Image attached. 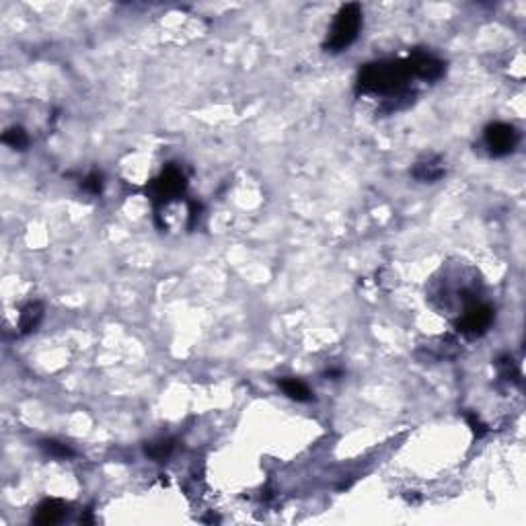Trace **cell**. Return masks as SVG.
<instances>
[{"label": "cell", "instance_id": "obj_1", "mask_svg": "<svg viewBox=\"0 0 526 526\" xmlns=\"http://www.w3.org/2000/svg\"><path fill=\"white\" fill-rule=\"evenodd\" d=\"M413 78L407 58L405 60H383L366 64L358 74V93L364 95H395Z\"/></svg>", "mask_w": 526, "mask_h": 526}, {"label": "cell", "instance_id": "obj_2", "mask_svg": "<svg viewBox=\"0 0 526 526\" xmlns=\"http://www.w3.org/2000/svg\"><path fill=\"white\" fill-rule=\"evenodd\" d=\"M362 27V8L360 4L356 2H350V4H343L335 19H333V25L329 29L327 39L323 43V48L331 52V54H339L343 50H348L356 39H358V33H360Z\"/></svg>", "mask_w": 526, "mask_h": 526}, {"label": "cell", "instance_id": "obj_3", "mask_svg": "<svg viewBox=\"0 0 526 526\" xmlns=\"http://www.w3.org/2000/svg\"><path fill=\"white\" fill-rule=\"evenodd\" d=\"M185 187H187V179L183 171L175 164H169L157 179H152V183L146 187V194L157 206H164L171 199L181 196Z\"/></svg>", "mask_w": 526, "mask_h": 526}, {"label": "cell", "instance_id": "obj_4", "mask_svg": "<svg viewBox=\"0 0 526 526\" xmlns=\"http://www.w3.org/2000/svg\"><path fill=\"white\" fill-rule=\"evenodd\" d=\"M485 144L493 157H506L510 155L518 144V132L514 126L495 122L485 128Z\"/></svg>", "mask_w": 526, "mask_h": 526}, {"label": "cell", "instance_id": "obj_5", "mask_svg": "<svg viewBox=\"0 0 526 526\" xmlns=\"http://www.w3.org/2000/svg\"><path fill=\"white\" fill-rule=\"evenodd\" d=\"M493 323V308L490 304H471L459 321V331L467 337L483 335Z\"/></svg>", "mask_w": 526, "mask_h": 526}, {"label": "cell", "instance_id": "obj_6", "mask_svg": "<svg viewBox=\"0 0 526 526\" xmlns=\"http://www.w3.org/2000/svg\"><path fill=\"white\" fill-rule=\"evenodd\" d=\"M409 70L413 74V78H422V80H438L444 74V62L438 60L436 56L427 54V52H413L407 58Z\"/></svg>", "mask_w": 526, "mask_h": 526}, {"label": "cell", "instance_id": "obj_7", "mask_svg": "<svg viewBox=\"0 0 526 526\" xmlns=\"http://www.w3.org/2000/svg\"><path fill=\"white\" fill-rule=\"evenodd\" d=\"M66 512H68V508H66L64 502H60V499H45V502L39 504L33 523L41 526L56 525V523H60L64 518Z\"/></svg>", "mask_w": 526, "mask_h": 526}, {"label": "cell", "instance_id": "obj_8", "mask_svg": "<svg viewBox=\"0 0 526 526\" xmlns=\"http://www.w3.org/2000/svg\"><path fill=\"white\" fill-rule=\"evenodd\" d=\"M444 173H446V169L440 159H427V161L415 164V169H413V177L422 183H434L440 177H444Z\"/></svg>", "mask_w": 526, "mask_h": 526}, {"label": "cell", "instance_id": "obj_9", "mask_svg": "<svg viewBox=\"0 0 526 526\" xmlns=\"http://www.w3.org/2000/svg\"><path fill=\"white\" fill-rule=\"evenodd\" d=\"M43 319V304L41 302H29L23 311H21V317H19V329L23 335L27 333H33L35 329L39 327Z\"/></svg>", "mask_w": 526, "mask_h": 526}, {"label": "cell", "instance_id": "obj_10", "mask_svg": "<svg viewBox=\"0 0 526 526\" xmlns=\"http://www.w3.org/2000/svg\"><path fill=\"white\" fill-rule=\"evenodd\" d=\"M280 389L284 391V395H288L290 399H294L298 403H308L315 399L313 391L298 378H282L280 381Z\"/></svg>", "mask_w": 526, "mask_h": 526}, {"label": "cell", "instance_id": "obj_11", "mask_svg": "<svg viewBox=\"0 0 526 526\" xmlns=\"http://www.w3.org/2000/svg\"><path fill=\"white\" fill-rule=\"evenodd\" d=\"M173 450H175V440L173 438L152 440V442H146V446H144V455L150 460H157V462L169 459Z\"/></svg>", "mask_w": 526, "mask_h": 526}, {"label": "cell", "instance_id": "obj_12", "mask_svg": "<svg viewBox=\"0 0 526 526\" xmlns=\"http://www.w3.org/2000/svg\"><path fill=\"white\" fill-rule=\"evenodd\" d=\"M2 142L8 144L15 150H25L29 146V136H27V132L23 130V128L15 126V128H8V130L2 134Z\"/></svg>", "mask_w": 526, "mask_h": 526}, {"label": "cell", "instance_id": "obj_13", "mask_svg": "<svg viewBox=\"0 0 526 526\" xmlns=\"http://www.w3.org/2000/svg\"><path fill=\"white\" fill-rule=\"evenodd\" d=\"M39 446L43 448L45 455H50L54 459H70V457H74V450L68 444H62L58 440H41Z\"/></svg>", "mask_w": 526, "mask_h": 526}, {"label": "cell", "instance_id": "obj_14", "mask_svg": "<svg viewBox=\"0 0 526 526\" xmlns=\"http://www.w3.org/2000/svg\"><path fill=\"white\" fill-rule=\"evenodd\" d=\"M497 370H499V376L506 378V381H518V368H516V362L512 360L510 356H502L499 360L495 362Z\"/></svg>", "mask_w": 526, "mask_h": 526}, {"label": "cell", "instance_id": "obj_15", "mask_svg": "<svg viewBox=\"0 0 526 526\" xmlns=\"http://www.w3.org/2000/svg\"><path fill=\"white\" fill-rule=\"evenodd\" d=\"M83 190L93 194V196H99L103 192V175L99 173H91L85 181H83Z\"/></svg>", "mask_w": 526, "mask_h": 526}, {"label": "cell", "instance_id": "obj_16", "mask_svg": "<svg viewBox=\"0 0 526 526\" xmlns=\"http://www.w3.org/2000/svg\"><path fill=\"white\" fill-rule=\"evenodd\" d=\"M464 420H467V424L471 426L473 434H475L477 438H483V436L488 434V426L479 420V415H475V413H467V415H464Z\"/></svg>", "mask_w": 526, "mask_h": 526}]
</instances>
